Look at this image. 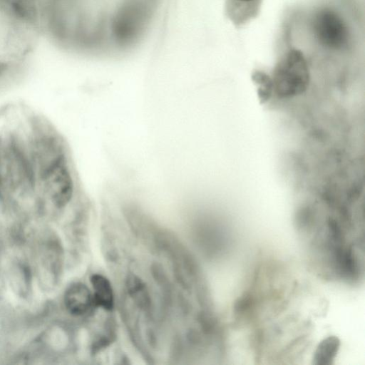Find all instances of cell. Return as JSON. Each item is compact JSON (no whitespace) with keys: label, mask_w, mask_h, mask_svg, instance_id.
I'll return each mask as SVG.
<instances>
[{"label":"cell","mask_w":365,"mask_h":365,"mask_svg":"<svg viewBox=\"0 0 365 365\" xmlns=\"http://www.w3.org/2000/svg\"><path fill=\"white\" fill-rule=\"evenodd\" d=\"M273 93L279 98H289L304 93L309 83V71L303 53L288 50L280 58L270 76Z\"/></svg>","instance_id":"obj_1"},{"label":"cell","mask_w":365,"mask_h":365,"mask_svg":"<svg viewBox=\"0 0 365 365\" xmlns=\"http://www.w3.org/2000/svg\"><path fill=\"white\" fill-rule=\"evenodd\" d=\"M316 41L324 48L341 51L348 48L351 35L341 15L333 9L322 7L316 11L311 21Z\"/></svg>","instance_id":"obj_2"},{"label":"cell","mask_w":365,"mask_h":365,"mask_svg":"<svg viewBox=\"0 0 365 365\" xmlns=\"http://www.w3.org/2000/svg\"><path fill=\"white\" fill-rule=\"evenodd\" d=\"M46 185L56 206L63 207L71 201L75 183L63 156L61 155L48 168Z\"/></svg>","instance_id":"obj_3"},{"label":"cell","mask_w":365,"mask_h":365,"mask_svg":"<svg viewBox=\"0 0 365 365\" xmlns=\"http://www.w3.org/2000/svg\"><path fill=\"white\" fill-rule=\"evenodd\" d=\"M262 0H225V14L237 27L255 19L260 11Z\"/></svg>","instance_id":"obj_4"},{"label":"cell","mask_w":365,"mask_h":365,"mask_svg":"<svg viewBox=\"0 0 365 365\" xmlns=\"http://www.w3.org/2000/svg\"><path fill=\"white\" fill-rule=\"evenodd\" d=\"M64 304L71 314L81 316L86 314L93 304V295L86 285L76 282L66 290Z\"/></svg>","instance_id":"obj_5"},{"label":"cell","mask_w":365,"mask_h":365,"mask_svg":"<svg viewBox=\"0 0 365 365\" xmlns=\"http://www.w3.org/2000/svg\"><path fill=\"white\" fill-rule=\"evenodd\" d=\"M91 283L94 291L93 295V304L106 310L112 309L114 299L109 280L103 275L95 274L91 277Z\"/></svg>","instance_id":"obj_6"},{"label":"cell","mask_w":365,"mask_h":365,"mask_svg":"<svg viewBox=\"0 0 365 365\" xmlns=\"http://www.w3.org/2000/svg\"><path fill=\"white\" fill-rule=\"evenodd\" d=\"M340 341L334 336L322 340L314 353L313 364L316 365H330L339 349Z\"/></svg>","instance_id":"obj_7"},{"label":"cell","mask_w":365,"mask_h":365,"mask_svg":"<svg viewBox=\"0 0 365 365\" xmlns=\"http://www.w3.org/2000/svg\"><path fill=\"white\" fill-rule=\"evenodd\" d=\"M128 292L134 302L141 309L150 307V296L143 282L134 274H129L126 279Z\"/></svg>","instance_id":"obj_8"},{"label":"cell","mask_w":365,"mask_h":365,"mask_svg":"<svg viewBox=\"0 0 365 365\" xmlns=\"http://www.w3.org/2000/svg\"><path fill=\"white\" fill-rule=\"evenodd\" d=\"M252 80L258 86L257 93L261 103L269 100L273 93L272 82L270 76L257 71L252 74Z\"/></svg>","instance_id":"obj_9"}]
</instances>
